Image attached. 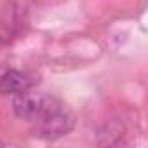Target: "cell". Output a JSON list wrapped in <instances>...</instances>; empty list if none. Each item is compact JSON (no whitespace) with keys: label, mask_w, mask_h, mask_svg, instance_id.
I'll return each instance as SVG.
<instances>
[{"label":"cell","mask_w":148,"mask_h":148,"mask_svg":"<svg viewBox=\"0 0 148 148\" xmlns=\"http://www.w3.org/2000/svg\"><path fill=\"white\" fill-rule=\"evenodd\" d=\"M63 106L64 105L56 96L45 94V92H37L32 89L16 94L12 99V110H14L16 117H19L21 120H26L30 124H35V122L45 119L47 115L58 112Z\"/></svg>","instance_id":"6da1fadb"},{"label":"cell","mask_w":148,"mask_h":148,"mask_svg":"<svg viewBox=\"0 0 148 148\" xmlns=\"http://www.w3.org/2000/svg\"><path fill=\"white\" fill-rule=\"evenodd\" d=\"M73 129V115L66 110V106L59 108L58 112L47 115L45 119L32 124V132L35 138L42 139H58L66 136Z\"/></svg>","instance_id":"7a4b0ae2"},{"label":"cell","mask_w":148,"mask_h":148,"mask_svg":"<svg viewBox=\"0 0 148 148\" xmlns=\"http://www.w3.org/2000/svg\"><path fill=\"white\" fill-rule=\"evenodd\" d=\"M38 84V77L30 71L9 70L0 75V94H19L33 89Z\"/></svg>","instance_id":"3957f363"},{"label":"cell","mask_w":148,"mask_h":148,"mask_svg":"<svg viewBox=\"0 0 148 148\" xmlns=\"http://www.w3.org/2000/svg\"><path fill=\"white\" fill-rule=\"evenodd\" d=\"M2 145H4V143H2V141H0V146H2Z\"/></svg>","instance_id":"277c9868"}]
</instances>
